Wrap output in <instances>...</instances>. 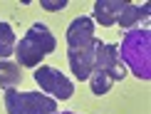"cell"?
I'll return each instance as SVG.
<instances>
[{"label": "cell", "instance_id": "6da1fadb", "mask_svg": "<svg viewBox=\"0 0 151 114\" xmlns=\"http://www.w3.org/2000/svg\"><path fill=\"white\" fill-rule=\"evenodd\" d=\"M127 69H124V62L119 60V45H104L99 42L97 47V57H94V69L89 74V84H92V92L97 97L109 92V87L114 82L124 79Z\"/></svg>", "mask_w": 151, "mask_h": 114}, {"label": "cell", "instance_id": "7a4b0ae2", "mask_svg": "<svg viewBox=\"0 0 151 114\" xmlns=\"http://www.w3.org/2000/svg\"><path fill=\"white\" fill-rule=\"evenodd\" d=\"M55 47H57V40L50 32V27L42 25V22H35L32 27L22 35V40L15 42L17 65L20 67H37L45 55L55 52Z\"/></svg>", "mask_w": 151, "mask_h": 114}, {"label": "cell", "instance_id": "3957f363", "mask_svg": "<svg viewBox=\"0 0 151 114\" xmlns=\"http://www.w3.org/2000/svg\"><path fill=\"white\" fill-rule=\"evenodd\" d=\"M3 102L8 114H55L57 102L42 92H17V89H5Z\"/></svg>", "mask_w": 151, "mask_h": 114}, {"label": "cell", "instance_id": "277c9868", "mask_svg": "<svg viewBox=\"0 0 151 114\" xmlns=\"http://www.w3.org/2000/svg\"><path fill=\"white\" fill-rule=\"evenodd\" d=\"M35 82L42 87V92H47V97H52L55 102L62 99V102H67V99L74 94V84L70 77H65V74L60 72L57 67H50V65H37L35 67Z\"/></svg>", "mask_w": 151, "mask_h": 114}, {"label": "cell", "instance_id": "5b68a950", "mask_svg": "<svg viewBox=\"0 0 151 114\" xmlns=\"http://www.w3.org/2000/svg\"><path fill=\"white\" fill-rule=\"evenodd\" d=\"M102 40H94L89 42V45H82V47H72L70 52H67V57H70V67L74 72V77H77L79 82L89 79L92 69H94V57H97V47Z\"/></svg>", "mask_w": 151, "mask_h": 114}, {"label": "cell", "instance_id": "8992f818", "mask_svg": "<svg viewBox=\"0 0 151 114\" xmlns=\"http://www.w3.org/2000/svg\"><path fill=\"white\" fill-rule=\"evenodd\" d=\"M146 50H149V32L146 30H134L124 42V52H119V60H127L139 79H149V74H144V69L139 65V52H146Z\"/></svg>", "mask_w": 151, "mask_h": 114}, {"label": "cell", "instance_id": "52a82bcc", "mask_svg": "<svg viewBox=\"0 0 151 114\" xmlns=\"http://www.w3.org/2000/svg\"><path fill=\"white\" fill-rule=\"evenodd\" d=\"M94 40V22L92 17H74L67 27V45L72 47H82V45H89Z\"/></svg>", "mask_w": 151, "mask_h": 114}, {"label": "cell", "instance_id": "ba28073f", "mask_svg": "<svg viewBox=\"0 0 151 114\" xmlns=\"http://www.w3.org/2000/svg\"><path fill=\"white\" fill-rule=\"evenodd\" d=\"M127 5L129 0H99V3H94V20L104 27H111V25H116L119 15Z\"/></svg>", "mask_w": 151, "mask_h": 114}, {"label": "cell", "instance_id": "9c48e42d", "mask_svg": "<svg viewBox=\"0 0 151 114\" xmlns=\"http://www.w3.org/2000/svg\"><path fill=\"white\" fill-rule=\"evenodd\" d=\"M22 79V67L17 62L0 60V87L3 89H15Z\"/></svg>", "mask_w": 151, "mask_h": 114}, {"label": "cell", "instance_id": "30bf717a", "mask_svg": "<svg viewBox=\"0 0 151 114\" xmlns=\"http://www.w3.org/2000/svg\"><path fill=\"white\" fill-rule=\"evenodd\" d=\"M149 17V5L144 3V5H127V8L122 10V15H119V20H116V25H122L124 30H131L139 20H146Z\"/></svg>", "mask_w": 151, "mask_h": 114}, {"label": "cell", "instance_id": "8fae6325", "mask_svg": "<svg viewBox=\"0 0 151 114\" xmlns=\"http://www.w3.org/2000/svg\"><path fill=\"white\" fill-rule=\"evenodd\" d=\"M10 55H15V32L10 22H0V60H8Z\"/></svg>", "mask_w": 151, "mask_h": 114}, {"label": "cell", "instance_id": "7c38bea8", "mask_svg": "<svg viewBox=\"0 0 151 114\" xmlns=\"http://www.w3.org/2000/svg\"><path fill=\"white\" fill-rule=\"evenodd\" d=\"M62 8H67V0H42V10L55 12V10H62Z\"/></svg>", "mask_w": 151, "mask_h": 114}]
</instances>
